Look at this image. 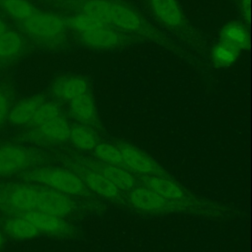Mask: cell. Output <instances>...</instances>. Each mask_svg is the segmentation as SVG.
<instances>
[{
  "instance_id": "1",
  "label": "cell",
  "mask_w": 252,
  "mask_h": 252,
  "mask_svg": "<svg viewBox=\"0 0 252 252\" xmlns=\"http://www.w3.org/2000/svg\"><path fill=\"white\" fill-rule=\"evenodd\" d=\"M126 201L133 208L148 214L187 213L201 216H221V209L214 204L193 205L166 199L144 185L128 191Z\"/></svg>"
},
{
  "instance_id": "2",
  "label": "cell",
  "mask_w": 252,
  "mask_h": 252,
  "mask_svg": "<svg viewBox=\"0 0 252 252\" xmlns=\"http://www.w3.org/2000/svg\"><path fill=\"white\" fill-rule=\"evenodd\" d=\"M22 176L28 182L45 186L73 197L88 196L91 192L79 174L65 168L35 167L25 170Z\"/></svg>"
},
{
  "instance_id": "3",
  "label": "cell",
  "mask_w": 252,
  "mask_h": 252,
  "mask_svg": "<svg viewBox=\"0 0 252 252\" xmlns=\"http://www.w3.org/2000/svg\"><path fill=\"white\" fill-rule=\"evenodd\" d=\"M69 28L68 20L58 14L35 12L21 24V29L34 40L45 44L61 43Z\"/></svg>"
},
{
  "instance_id": "4",
  "label": "cell",
  "mask_w": 252,
  "mask_h": 252,
  "mask_svg": "<svg viewBox=\"0 0 252 252\" xmlns=\"http://www.w3.org/2000/svg\"><path fill=\"white\" fill-rule=\"evenodd\" d=\"M38 198V185L27 183L0 184V210L16 215L35 210Z\"/></svg>"
},
{
  "instance_id": "5",
  "label": "cell",
  "mask_w": 252,
  "mask_h": 252,
  "mask_svg": "<svg viewBox=\"0 0 252 252\" xmlns=\"http://www.w3.org/2000/svg\"><path fill=\"white\" fill-rule=\"evenodd\" d=\"M38 153L25 146L4 142L0 144V177L29 169L38 160Z\"/></svg>"
},
{
  "instance_id": "6",
  "label": "cell",
  "mask_w": 252,
  "mask_h": 252,
  "mask_svg": "<svg viewBox=\"0 0 252 252\" xmlns=\"http://www.w3.org/2000/svg\"><path fill=\"white\" fill-rule=\"evenodd\" d=\"M117 146L122 154L124 165L132 172L142 176H168L166 170L152 157L134 145L119 142Z\"/></svg>"
},
{
  "instance_id": "7",
  "label": "cell",
  "mask_w": 252,
  "mask_h": 252,
  "mask_svg": "<svg viewBox=\"0 0 252 252\" xmlns=\"http://www.w3.org/2000/svg\"><path fill=\"white\" fill-rule=\"evenodd\" d=\"M108 25L120 32H137L150 37L157 36L156 32L139 13L128 6L115 1H112Z\"/></svg>"
},
{
  "instance_id": "8",
  "label": "cell",
  "mask_w": 252,
  "mask_h": 252,
  "mask_svg": "<svg viewBox=\"0 0 252 252\" xmlns=\"http://www.w3.org/2000/svg\"><path fill=\"white\" fill-rule=\"evenodd\" d=\"M78 209V203L73 196L38 185V198L35 210L64 219L75 214Z\"/></svg>"
},
{
  "instance_id": "9",
  "label": "cell",
  "mask_w": 252,
  "mask_h": 252,
  "mask_svg": "<svg viewBox=\"0 0 252 252\" xmlns=\"http://www.w3.org/2000/svg\"><path fill=\"white\" fill-rule=\"evenodd\" d=\"M144 186L150 188L160 196L177 202L193 205H209L211 203L199 199L195 195L187 192L181 185L177 184L171 177L167 176H142Z\"/></svg>"
},
{
  "instance_id": "10",
  "label": "cell",
  "mask_w": 252,
  "mask_h": 252,
  "mask_svg": "<svg viewBox=\"0 0 252 252\" xmlns=\"http://www.w3.org/2000/svg\"><path fill=\"white\" fill-rule=\"evenodd\" d=\"M80 40L94 49H111L123 44L127 36L110 25L99 22L87 32L78 34Z\"/></svg>"
},
{
  "instance_id": "11",
  "label": "cell",
  "mask_w": 252,
  "mask_h": 252,
  "mask_svg": "<svg viewBox=\"0 0 252 252\" xmlns=\"http://www.w3.org/2000/svg\"><path fill=\"white\" fill-rule=\"evenodd\" d=\"M71 125L63 114L36 127H32L27 139L34 143L63 144L69 140Z\"/></svg>"
},
{
  "instance_id": "12",
  "label": "cell",
  "mask_w": 252,
  "mask_h": 252,
  "mask_svg": "<svg viewBox=\"0 0 252 252\" xmlns=\"http://www.w3.org/2000/svg\"><path fill=\"white\" fill-rule=\"evenodd\" d=\"M19 215L30 220L40 233L55 236H70L74 233L73 226L62 218L37 210L28 211Z\"/></svg>"
},
{
  "instance_id": "13",
  "label": "cell",
  "mask_w": 252,
  "mask_h": 252,
  "mask_svg": "<svg viewBox=\"0 0 252 252\" xmlns=\"http://www.w3.org/2000/svg\"><path fill=\"white\" fill-rule=\"evenodd\" d=\"M80 177L83 179L87 188L109 201H117V202H124V192L117 188L113 183H111L106 177L100 174L98 171L94 170V168L90 167H83L80 169Z\"/></svg>"
},
{
  "instance_id": "14",
  "label": "cell",
  "mask_w": 252,
  "mask_h": 252,
  "mask_svg": "<svg viewBox=\"0 0 252 252\" xmlns=\"http://www.w3.org/2000/svg\"><path fill=\"white\" fill-rule=\"evenodd\" d=\"M67 103L71 116L79 123L88 125L94 129L100 127L97 109L91 91L75 97Z\"/></svg>"
},
{
  "instance_id": "15",
  "label": "cell",
  "mask_w": 252,
  "mask_h": 252,
  "mask_svg": "<svg viewBox=\"0 0 252 252\" xmlns=\"http://www.w3.org/2000/svg\"><path fill=\"white\" fill-rule=\"evenodd\" d=\"M91 167L98 171L104 177H106L111 183H113L117 188H119L124 193L137 187L139 184V179L135 174L123 166H118L114 164L104 163L99 160L91 161Z\"/></svg>"
},
{
  "instance_id": "16",
  "label": "cell",
  "mask_w": 252,
  "mask_h": 252,
  "mask_svg": "<svg viewBox=\"0 0 252 252\" xmlns=\"http://www.w3.org/2000/svg\"><path fill=\"white\" fill-rule=\"evenodd\" d=\"M88 92H90V86L87 80L76 75L61 76L55 79L51 85L53 95L66 102Z\"/></svg>"
},
{
  "instance_id": "17",
  "label": "cell",
  "mask_w": 252,
  "mask_h": 252,
  "mask_svg": "<svg viewBox=\"0 0 252 252\" xmlns=\"http://www.w3.org/2000/svg\"><path fill=\"white\" fill-rule=\"evenodd\" d=\"M44 100L45 97L41 94H34L21 99L11 107L8 121L14 126H29L38 107Z\"/></svg>"
},
{
  "instance_id": "18",
  "label": "cell",
  "mask_w": 252,
  "mask_h": 252,
  "mask_svg": "<svg viewBox=\"0 0 252 252\" xmlns=\"http://www.w3.org/2000/svg\"><path fill=\"white\" fill-rule=\"evenodd\" d=\"M150 6L156 18L171 29L181 28L184 18L176 0H150Z\"/></svg>"
},
{
  "instance_id": "19",
  "label": "cell",
  "mask_w": 252,
  "mask_h": 252,
  "mask_svg": "<svg viewBox=\"0 0 252 252\" xmlns=\"http://www.w3.org/2000/svg\"><path fill=\"white\" fill-rule=\"evenodd\" d=\"M4 230L7 235L17 240H28L40 234L30 220L20 215L7 219L4 223Z\"/></svg>"
},
{
  "instance_id": "20",
  "label": "cell",
  "mask_w": 252,
  "mask_h": 252,
  "mask_svg": "<svg viewBox=\"0 0 252 252\" xmlns=\"http://www.w3.org/2000/svg\"><path fill=\"white\" fill-rule=\"evenodd\" d=\"M68 141L74 148L81 151H93L99 143L94 129L82 123L71 126Z\"/></svg>"
},
{
  "instance_id": "21",
  "label": "cell",
  "mask_w": 252,
  "mask_h": 252,
  "mask_svg": "<svg viewBox=\"0 0 252 252\" xmlns=\"http://www.w3.org/2000/svg\"><path fill=\"white\" fill-rule=\"evenodd\" d=\"M220 40H222L237 49L244 50L249 47L250 37L246 28L237 22L225 24L220 32Z\"/></svg>"
},
{
  "instance_id": "22",
  "label": "cell",
  "mask_w": 252,
  "mask_h": 252,
  "mask_svg": "<svg viewBox=\"0 0 252 252\" xmlns=\"http://www.w3.org/2000/svg\"><path fill=\"white\" fill-rule=\"evenodd\" d=\"M24 39L16 31L7 30L0 36V61H11L24 50Z\"/></svg>"
},
{
  "instance_id": "23",
  "label": "cell",
  "mask_w": 252,
  "mask_h": 252,
  "mask_svg": "<svg viewBox=\"0 0 252 252\" xmlns=\"http://www.w3.org/2000/svg\"><path fill=\"white\" fill-rule=\"evenodd\" d=\"M240 50L236 47L219 40L212 48L211 59L214 66L219 68H225L233 65L240 55Z\"/></svg>"
},
{
  "instance_id": "24",
  "label": "cell",
  "mask_w": 252,
  "mask_h": 252,
  "mask_svg": "<svg viewBox=\"0 0 252 252\" xmlns=\"http://www.w3.org/2000/svg\"><path fill=\"white\" fill-rule=\"evenodd\" d=\"M0 7L10 17L21 22L36 12L35 7L29 0H0Z\"/></svg>"
},
{
  "instance_id": "25",
  "label": "cell",
  "mask_w": 252,
  "mask_h": 252,
  "mask_svg": "<svg viewBox=\"0 0 252 252\" xmlns=\"http://www.w3.org/2000/svg\"><path fill=\"white\" fill-rule=\"evenodd\" d=\"M93 151H94V156L96 158L97 160L104 163L125 167L122 154L117 145L99 142Z\"/></svg>"
},
{
  "instance_id": "26",
  "label": "cell",
  "mask_w": 252,
  "mask_h": 252,
  "mask_svg": "<svg viewBox=\"0 0 252 252\" xmlns=\"http://www.w3.org/2000/svg\"><path fill=\"white\" fill-rule=\"evenodd\" d=\"M63 114L60 105L52 100H44L42 104L38 107L37 111L35 112L32 120L29 124L30 127H36L39 126L54 117Z\"/></svg>"
},
{
  "instance_id": "27",
  "label": "cell",
  "mask_w": 252,
  "mask_h": 252,
  "mask_svg": "<svg viewBox=\"0 0 252 252\" xmlns=\"http://www.w3.org/2000/svg\"><path fill=\"white\" fill-rule=\"evenodd\" d=\"M12 107V94L7 88H0V127L8 119Z\"/></svg>"
},
{
  "instance_id": "28",
  "label": "cell",
  "mask_w": 252,
  "mask_h": 252,
  "mask_svg": "<svg viewBox=\"0 0 252 252\" xmlns=\"http://www.w3.org/2000/svg\"><path fill=\"white\" fill-rule=\"evenodd\" d=\"M240 9L242 11L243 17L247 18V21L250 19V0H240Z\"/></svg>"
},
{
  "instance_id": "29",
  "label": "cell",
  "mask_w": 252,
  "mask_h": 252,
  "mask_svg": "<svg viewBox=\"0 0 252 252\" xmlns=\"http://www.w3.org/2000/svg\"><path fill=\"white\" fill-rule=\"evenodd\" d=\"M7 31V27H6V24L3 20L0 19V36L3 34V32Z\"/></svg>"
},
{
  "instance_id": "30",
  "label": "cell",
  "mask_w": 252,
  "mask_h": 252,
  "mask_svg": "<svg viewBox=\"0 0 252 252\" xmlns=\"http://www.w3.org/2000/svg\"><path fill=\"white\" fill-rule=\"evenodd\" d=\"M4 242H5V239H4V235H3V233L0 231V249L3 247V245H4Z\"/></svg>"
}]
</instances>
